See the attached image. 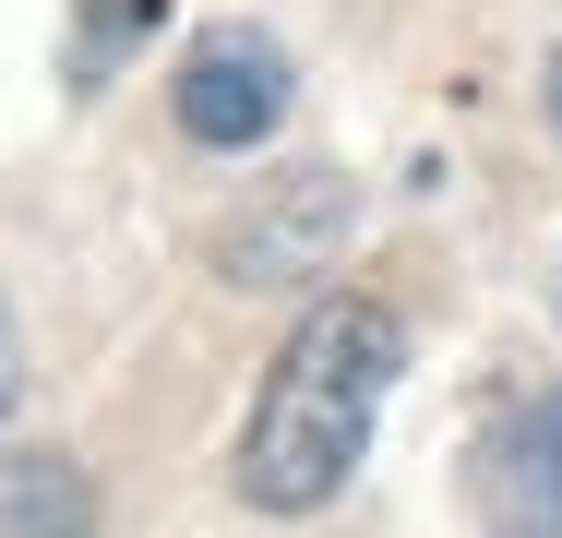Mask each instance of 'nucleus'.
<instances>
[{
	"label": "nucleus",
	"instance_id": "nucleus-6",
	"mask_svg": "<svg viewBox=\"0 0 562 538\" xmlns=\"http://www.w3.org/2000/svg\"><path fill=\"white\" fill-rule=\"evenodd\" d=\"M0 407H12V323H0Z\"/></svg>",
	"mask_w": 562,
	"mask_h": 538
},
{
	"label": "nucleus",
	"instance_id": "nucleus-4",
	"mask_svg": "<svg viewBox=\"0 0 562 538\" xmlns=\"http://www.w3.org/2000/svg\"><path fill=\"white\" fill-rule=\"evenodd\" d=\"M479 527L491 538H562V395H515L467 455Z\"/></svg>",
	"mask_w": 562,
	"mask_h": 538
},
{
	"label": "nucleus",
	"instance_id": "nucleus-2",
	"mask_svg": "<svg viewBox=\"0 0 562 538\" xmlns=\"http://www.w3.org/2000/svg\"><path fill=\"white\" fill-rule=\"evenodd\" d=\"M180 132L192 144H216V156H239V144H263L276 120H288V48L276 36H251V24H204L192 48H180Z\"/></svg>",
	"mask_w": 562,
	"mask_h": 538
},
{
	"label": "nucleus",
	"instance_id": "nucleus-7",
	"mask_svg": "<svg viewBox=\"0 0 562 538\" xmlns=\"http://www.w3.org/2000/svg\"><path fill=\"white\" fill-rule=\"evenodd\" d=\"M551 132H562V60H551Z\"/></svg>",
	"mask_w": 562,
	"mask_h": 538
},
{
	"label": "nucleus",
	"instance_id": "nucleus-3",
	"mask_svg": "<svg viewBox=\"0 0 562 538\" xmlns=\"http://www.w3.org/2000/svg\"><path fill=\"white\" fill-rule=\"evenodd\" d=\"M336 239H347V180L336 168H300V180H276L251 215L216 227V276L227 288H312V276L336 264Z\"/></svg>",
	"mask_w": 562,
	"mask_h": 538
},
{
	"label": "nucleus",
	"instance_id": "nucleus-5",
	"mask_svg": "<svg viewBox=\"0 0 562 538\" xmlns=\"http://www.w3.org/2000/svg\"><path fill=\"white\" fill-rule=\"evenodd\" d=\"M85 527H97V479L60 442L0 455V538H85Z\"/></svg>",
	"mask_w": 562,
	"mask_h": 538
},
{
	"label": "nucleus",
	"instance_id": "nucleus-1",
	"mask_svg": "<svg viewBox=\"0 0 562 538\" xmlns=\"http://www.w3.org/2000/svg\"><path fill=\"white\" fill-rule=\"evenodd\" d=\"M395 371H407V323L383 300H324L276 347V383L239 430V503H263V515L336 503L371 419H383V395H395Z\"/></svg>",
	"mask_w": 562,
	"mask_h": 538
}]
</instances>
